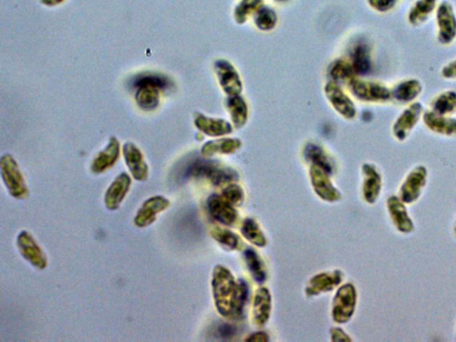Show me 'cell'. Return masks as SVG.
Here are the masks:
<instances>
[{
    "label": "cell",
    "mask_w": 456,
    "mask_h": 342,
    "mask_svg": "<svg viewBox=\"0 0 456 342\" xmlns=\"http://www.w3.org/2000/svg\"><path fill=\"white\" fill-rule=\"evenodd\" d=\"M212 286L216 306L221 315L232 317L241 316L247 300L246 283L236 282L229 271L218 266L214 270Z\"/></svg>",
    "instance_id": "obj_1"
},
{
    "label": "cell",
    "mask_w": 456,
    "mask_h": 342,
    "mask_svg": "<svg viewBox=\"0 0 456 342\" xmlns=\"http://www.w3.org/2000/svg\"><path fill=\"white\" fill-rule=\"evenodd\" d=\"M0 171H1L2 180L11 196L18 200H24L29 196V189L26 180L13 156L5 155L1 157Z\"/></svg>",
    "instance_id": "obj_2"
},
{
    "label": "cell",
    "mask_w": 456,
    "mask_h": 342,
    "mask_svg": "<svg viewBox=\"0 0 456 342\" xmlns=\"http://www.w3.org/2000/svg\"><path fill=\"white\" fill-rule=\"evenodd\" d=\"M436 18L439 27L437 41L442 45L452 44L456 39V15L451 3H440L437 8Z\"/></svg>",
    "instance_id": "obj_3"
},
{
    "label": "cell",
    "mask_w": 456,
    "mask_h": 342,
    "mask_svg": "<svg viewBox=\"0 0 456 342\" xmlns=\"http://www.w3.org/2000/svg\"><path fill=\"white\" fill-rule=\"evenodd\" d=\"M17 246L21 255L33 267L41 270L48 267L47 256L29 232L23 231L19 234Z\"/></svg>",
    "instance_id": "obj_4"
},
{
    "label": "cell",
    "mask_w": 456,
    "mask_h": 342,
    "mask_svg": "<svg viewBox=\"0 0 456 342\" xmlns=\"http://www.w3.org/2000/svg\"><path fill=\"white\" fill-rule=\"evenodd\" d=\"M357 301L356 289L353 285H346L339 289L335 296L332 315L336 322L346 323L352 316Z\"/></svg>",
    "instance_id": "obj_5"
},
{
    "label": "cell",
    "mask_w": 456,
    "mask_h": 342,
    "mask_svg": "<svg viewBox=\"0 0 456 342\" xmlns=\"http://www.w3.org/2000/svg\"><path fill=\"white\" fill-rule=\"evenodd\" d=\"M424 114L423 104L416 102L410 104L403 113L400 114L393 125V135L399 141H403L408 138L416 124L420 121Z\"/></svg>",
    "instance_id": "obj_6"
},
{
    "label": "cell",
    "mask_w": 456,
    "mask_h": 342,
    "mask_svg": "<svg viewBox=\"0 0 456 342\" xmlns=\"http://www.w3.org/2000/svg\"><path fill=\"white\" fill-rule=\"evenodd\" d=\"M427 174V169L424 166H418L410 172L400 189V199L403 203L409 205L420 197L426 184Z\"/></svg>",
    "instance_id": "obj_7"
},
{
    "label": "cell",
    "mask_w": 456,
    "mask_h": 342,
    "mask_svg": "<svg viewBox=\"0 0 456 342\" xmlns=\"http://www.w3.org/2000/svg\"><path fill=\"white\" fill-rule=\"evenodd\" d=\"M187 173L191 177H205L209 178L212 183L220 184L234 180L236 174L227 169H221L211 162L196 161L188 167Z\"/></svg>",
    "instance_id": "obj_8"
},
{
    "label": "cell",
    "mask_w": 456,
    "mask_h": 342,
    "mask_svg": "<svg viewBox=\"0 0 456 342\" xmlns=\"http://www.w3.org/2000/svg\"><path fill=\"white\" fill-rule=\"evenodd\" d=\"M122 153L132 177L137 181L147 180L149 168L140 148L131 142H127L122 147Z\"/></svg>",
    "instance_id": "obj_9"
},
{
    "label": "cell",
    "mask_w": 456,
    "mask_h": 342,
    "mask_svg": "<svg viewBox=\"0 0 456 342\" xmlns=\"http://www.w3.org/2000/svg\"><path fill=\"white\" fill-rule=\"evenodd\" d=\"M171 205V202L163 196H153L143 203L137 216L134 218V223L137 227H146L156 220L157 214L165 211Z\"/></svg>",
    "instance_id": "obj_10"
},
{
    "label": "cell",
    "mask_w": 456,
    "mask_h": 342,
    "mask_svg": "<svg viewBox=\"0 0 456 342\" xmlns=\"http://www.w3.org/2000/svg\"><path fill=\"white\" fill-rule=\"evenodd\" d=\"M354 94L363 101L387 102L392 98L391 91L380 83L355 81L352 83Z\"/></svg>",
    "instance_id": "obj_11"
},
{
    "label": "cell",
    "mask_w": 456,
    "mask_h": 342,
    "mask_svg": "<svg viewBox=\"0 0 456 342\" xmlns=\"http://www.w3.org/2000/svg\"><path fill=\"white\" fill-rule=\"evenodd\" d=\"M131 186V178L127 173H122L111 184L104 195V205L110 211L120 207Z\"/></svg>",
    "instance_id": "obj_12"
},
{
    "label": "cell",
    "mask_w": 456,
    "mask_h": 342,
    "mask_svg": "<svg viewBox=\"0 0 456 342\" xmlns=\"http://www.w3.org/2000/svg\"><path fill=\"white\" fill-rule=\"evenodd\" d=\"M121 153V144L116 137H111L109 144L98 153L91 164V171L95 174L103 173L113 167Z\"/></svg>",
    "instance_id": "obj_13"
},
{
    "label": "cell",
    "mask_w": 456,
    "mask_h": 342,
    "mask_svg": "<svg viewBox=\"0 0 456 342\" xmlns=\"http://www.w3.org/2000/svg\"><path fill=\"white\" fill-rule=\"evenodd\" d=\"M423 121L430 131L437 134L448 135V137L456 135V119L439 115L433 111H429L424 113Z\"/></svg>",
    "instance_id": "obj_14"
},
{
    "label": "cell",
    "mask_w": 456,
    "mask_h": 342,
    "mask_svg": "<svg viewBox=\"0 0 456 342\" xmlns=\"http://www.w3.org/2000/svg\"><path fill=\"white\" fill-rule=\"evenodd\" d=\"M388 209L397 230L405 234L411 233L414 230V224L409 218L401 199L397 198V196L390 197L388 199Z\"/></svg>",
    "instance_id": "obj_15"
},
{
    "label": "cell",
    "mask_w": 456,
    "mask_h": 342,
    "mask_svg": "<svg viewBox=\"0 0 456 342\" xmlns=\"http://www.w3.org/2000/svg\"><path fill=\"white\" fill-rule=\"evenodd\" d=\"M208 209L209 213L221 223L230 225L234 223L236 218V211L226 199L220 196H212L208 200Z\"/></svg>",
    "instance_id": "obj_16"
},
{
    "label": "cell",
    "mask_w": 456,
    "mask_h": 342,
    "mask_svg": "<svg viewBox=\"0 0 456 342\" xmlns=\"http://www.w3.org/2000/svg\"><path fill=\"white\" fill-rule=\"evenodd\" d=\"M423 91V85L416 79H406L399 82L391 91L392 98L400 104H408L414 101Z\"/></svg>",
    "instance_id": "obj_17"
},
{
    "label": "cell",
    "mask_w": 456,
    "mask_h": 342,
    "mask_svg": "<svg viewBox=\"0 0 456 342\" xmlns=\"http://www.w3.org/2000/svg\"><path fill=\"white\" fill-rule=\"evenodd\" d=\"M363 196L366 202L374 203L380 195L381 188V178L377 169L370 164L363 165Z\"/></svg>",
    "instance_id": "obj_18"
},
{
    "label": "cell",
    "mask_w": 456,
    "mask_h": 342,
    "mask_svg": "<svg viewBox=\"0 0 456 342\" xmlns=\"http://www.w3.org/2000/svg\"><path fill=\"white\" fill-rule=\"evenodd\" d=\"M325 171H322L319 167H313L311 169V177L314 188H315L317 195L326 201H336L340 198V195L335 188L332 186L327 178H326Z\"/></svg>",
    "instance_id": "obj_19"
},
{
    "label": "cell",
    "mask_w": 456,
    "mask_h": 342,
    "mask_svg": "<svg viewBox=\"0 0 456 342\" xmlns=\"http://www.w3.org/2000/svg\"><path fill=\"white\" fill-rule=\"evenodd\" d=\"M135 93V102L138 107L146 112H151L158 108L160 104V89L153 86L140 85Z\"/></svg>",
    "instance_id": "obj_20"
},
{
    "label": "cell",
    "mask_w": 456,
    "mask_h": 342,
    "mask_svg": "<svg viewBox=\"0 0 456 342\" xmlns=\"http://www.w3.org/2000/svg\"><path fill=\"white\" fill-rule=\"evenodd\" d=\"M437 0H416L408 13V21L412 26H420L435 11Z\"/></svg>",
    "instance_id": "obj_21"
},
{
    "label": "cell",
    "mask_w": 456,
    "mask_h": 342,
    "mask_svg": "<svg viewBox=\"0 0 456 342\" xmlns=\"http://www.w3.org/2000/svg\"><path fill=\"white\" fill-rule=\"evenodd\" d=\"M271 298L267 289H258L254 304V319L256 325H264L269 319Z\"/></svg>",
    "instance_id": "obj_22"
},
{
    "label": "cell",
    "mask_w": 456,
    "mask_h": 342,
    "mask_svg": "<svg viewBox=\"0 0 456 342\" xmlns=\"http://www.w3.org/2000/svg\"><path fill=\"white\" fill-rule=\"evenodd\" d=\"M341 281L340 272L321 274L311 280L309 287L307 289V294L314 295L319 294L320 292L331 291Z\"/></svg>",
    "instance_id": "obj_23"
},
{
    "label": "cell",
    "mask_w": 456,
    "mask_h": 342,
    "mask_svg": "<svg viewBox=\"0 0 456 342\" xmlns=\"http://www.w3.org/2000/svg\"><path fill=\"white\" fill-rule=\"evenodd\" d=\"M431 111L439 115H452L456 113V92L448 91L437 95L431 102Z\"/></svg>",
    "instance_id": "obj_24"
},
{
    "label": "cell",
    "mask_w": 456,
    "mask_h": 342,
    "mask_svg": "<svg viewBox=\"0 0 456 342\" xmlns=\"http://www.w3.org/2000/svg\"><path fill=\"white\" fill-rule=\"evenodd\" d=\"M197 128L205 132V134L216 137L222 134L228 133L230 131L229 125L221 121H214V120L206 118L202 114H197L195 120Z\"/></svg>",
    "instance_id": "obj_25"
},
{
    "label": "cell",
    "mask_w": 456,
    "mask_h": 342,
    "mask_svg": "<svg viewBox=\"0 0 456 342\" xmlns=\"http://www.w3.org/2000/svg\"><path fill=\"white\" fill-rule=\"evenodd\" d=\"M371 55L368 45L360 43L353 52V69L359 74H366L371 70Z\"/></svg>",
    "instance_id": "obj_26"
},
{
    "label": "cell",
    "mask_w": 456,
    "mask_h": 342,
    "mask_svg": "<svg viewBox=\"0 0 456 342\" xmlns=\"http://www.w3.org/2000/svg\"><path fill=\"white\" fill-rule=\"evenodd\" d=\"M329 97L331 98L332 103H334L335 108H337L339 112L343 114L344 116L348 117V118H352V117L355 116V107H354V104L351 103L349 98L343 94V92L334 87V85H332V87H329Z\"/></svg>",
    "instance_id": "obj_27"
},
{
    "label": "cell",
    "mask_w": 456,
    "mask_h": 342,
    "mask_svg": "<svg viewBox=\"0 0 456 342\" xmlns=\"http://www.w3.org/2000/svg\"><path fill=\"white\" fill-rule=\"evenodd\" d=\"M218 73L222 85L229 94H235L240 91V82L235 70L228 64H218Z\"/></svg>",
    "instance_id": "obj_28"
},
{
    "label": "cell",
    "mask_w": 456,
    "mask_h": 342,
    "mask_svg": "<svg viewBox=\"0 0 456 342\" xmlns=\"http://www.w3.org/2000/svg\"><path fill=\"white\" fill-rule=\"evenodd\" d=\"M245 260L256 281L258 283L264 282L266 280V273H265L263 265H262L258 256L251 249H247L245 251Z\"/></svg>",
    "instance_id": "obj_29"
},
{
    "label": "cell",
    "mask_w": 456,
    "mask_h": 342,
    "mask_svg": "<svg viewBox=\"0 0 456 342\" xmlns=\"http://www.w3.org/2000/svg\"><path fill=\"white\" fill-rule=\"evenodd\" d=\"M239 143L240 142L235 140L209 142L202 147V153L207 156L217 152L231 153L239 146Z\"/></svg>",
    "instance_id": "obj_30"
},
{
    "label": "cell",
    "mask_w": 456,
    "mask_h": 342,
    "mask_svg": "<svg viewBox=\"0 0 456 342\" xmlns=\"http://www.w3.org/2000/svg\"><path fill=\"white\" fill-rule=\"evenodd\" d=\"M243 235L252 243L258 246H264L266 245V239L262 234L260 227L254 220H245L243 227Z\"/></svg>",
    "instance_id": "obj_31"
},
{
    "label": "cell",
    "mask_w": 456,
    "mask_h": 342,
    "mask_svg": "<svg viewBox=\"0 0 456 342\" xmlns=\"http://www.w3.org/2000/svg\"><path fill=\"white\" fill-rule=\"evenodd\" d=\"M134 87L140 85H150L159 89H164L169 86V82L166 77L155 73H144L138 76L134 82Z\"/></svg>",
    "instance_id": "obj_32"
},
{
    "label": "cell",
    "mask_w": 456,
    "mask_h": 342,
    "mask_svg": "<svg viewBox=\"0 0 456 342\" xmlns=\"http://www.w3.org/2000/svg\"><path fill=\"white\" fill-rule=\"evenodd\" d=\"M307 156L311 161L319 165V168H321L325 172H328V173H331L332 169L331 162H329L327 157L325 156V153L319 147L316 146L307 147Z\"/></svg>",
    "instance_id": "obj_33"
},
{
    "label": "cell",
    "mask_w": 456,
    "mask_h": 342,
    "mask_svg": "<svg viewBox=\"0 0 456 342\" xmlns=\"http://www.w3.org/2000/svg\"><path fill=\"white\" fill-rule=\"evenodd\" d=\"M214 238L221 245L229 249H236L239 245L240 239L235 234L227 230L216 229L212 232Z\"/></svg>",
    "instance_id": "obj_34"
},
{
    "label": "cell",
    "mask_w": 456,
    "mask_h": 342,
    "mask_svg": "<svg viewBox=\"0 0 456 342\" xmlns=\"http://www.w3.org/2000/svg\"><path fill=\"white\" fill-rule=\"evenodd\" d=\"M258 26L263 30L271 29L276 23V15L270 9L263 8L256 19Z\"/></svg>",
    "instance_id": "obj_35"
},
{
    "label": "cell",
    "mask_w": 456,
    "mask_h": 342,
    "mask_svg": "<svg viewBox=\"0 0 456 342\" xmlns=\"http://www.w3.org/2000/svg\"><path fill=\"white\" fill-rule=\"evenodd\" d=\"M261 3V0H243L241 5L236 9V17L239 20H243L245 15L251 13Z\"/></svg>",
    "instance_id": "obj_36"
},
{
    "label": "cell",
    "mask_w": 456,
    "mask_h": 342,
    "mask_svg": "<svg viewBox=\"0 0 456 342\" xmlns=\"http://www.w3.org/2000/svg\"><path fill=\"white\" fill-rule=\"evenodd\" d=\"M236 104V107L234 106L231 102V112H233V119L237 126L241 125V123L245 122L246 118V109L245 104L240 99H234Z\"/></svg>",
    "instance_id": "obj_37"
},
{
    "label": "cell",
    "mask_w": 456,
    "mask_h": 342,
    "mask_svg": "<svg viewBox=\"0 0 456 342\" xmlns=\"http://www.w3.org/2000/svg\"><path fill=\"white\" fill-rule=\"evenodd\" d=\"M243 197V190L239 187L230 186L224 191V198L231 205H238L242 202Z\"/></svg>",
    "instance_id": "obj_38"
},
{
    "label": "cell",
    "mask_w": 456,
    "mask_h": 342,
    "mask_svg": "<svg viewBox=\"0 0 456 342\" xmlns=\"http://www.w3.org/2000/svg\"><path fill=\"white\" fill-rule=\"evenodd\" d=\"M370 7L374 10L386 13L395 8L397 0H368Z\"/></svg>",
    "instance_id": "obj_39"
},
{
    "label": "cell",
    "mask_w": 456,
    "mask_h": 342,
    "mask_svg": "<svg viewBox=\"0 0 456 342\" xmlns=\"http://www.w3.org/2000/svg\"><path fill=\"white\" fill-rule=\"evenodd\" d=\"M441 75L444 79H456V60L450 61L449 64L443 67Z\"/></svg>",
    "instance_id": "obj_40"
},
{
    "label": "cell",
    "mask_w": 456,
    "mask_h": 342,
    "mask_svg": "<svg viewBox=\"0 0 456 342\" xmlns=\"http://www.w3.org/2000/svg\"><path fill=\"white\" fill-rule=\"evenodd\" d=\"M350 73L351 68L348 66V64H342L336 66L334 72H332V74H334V75L336 74V77H337V78H344V77L349 76Z\"/></svg>",
    "instance_id": "obj_41"
},
{
    "label": "cell",
    "mask_w": 456,
    "mask_h": 342,
    "mask_svg": "<svg viewBox=\"0 0 456 342\" xmlns=\"http://www.w3.org/2000/svg\"><path fill=\"white\" fill-rule=\"evenodd\" d=\"M236 328L234 326L227 325H222L218 329V334H220L222 338H230L232 336L236 334Z\"/></svg>",
    "instance_id": "obj_42"
},
{
    "label": "cell",
    "mask_w": 456,
    "mask_h": 342,
    "mask_svg": "<svg viewBox=\"0 0 456 342\" xmlns=\"http://www.w3.org/2000/svg\"><path fill=\"white\" fill-rule=\"evenodd\" d=\"M43 5L47 7H55V6L60 5L66 0H41Z\"/></svg>",
    "instance_id": "obj_43"
},
{
    "label": "cell",
    "mask_w": 456,
    "mask_h": 342,
    "mask_svg": "<svg viewBox=\"0 0 456 342\" xmlns=\"http://www.w3.org/2000/svg\"><path fill=\"white\" fill-rule=\"evenodd\" d=\"M269 340V338H267V336L265 334H254V336H251V338H249L247 341H267Z\"/></svg>",
    "instance_id": "obj_44"
},
{
    "label": "cell",
    "mask_w": 456,
    "mask_h": 342,
    "mask_svg": "<svg viewBox=\"0 0 456 342\" xmlns=\"http://www.w3.org/2000/svg\"><path fill=\"white\" fill-rule=\"evenodd\" d=\"M455 233H456V225H455Z\"/></svg>",
    "instance_id": "obj_45"
}]
</instances>
